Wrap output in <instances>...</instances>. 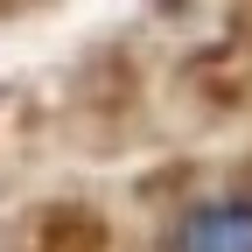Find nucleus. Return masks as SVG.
Returning <instances> with one entry per match:
<instances>
[{
    "label": "nucleus",
    "instance_id": "f257e3e1",
    "mask_svg": "<svg viewBox=\"0 0 252 252\" xmlns=\"http://www.w3.org/2000/svg\"><path fill=\"white\" fill-rule=\"evenodd\" d=\"M168 252H252V196H210L189 203L168 231Z\"/></svg>",
    "mask_w": 252,
    "mask_h": 252
}]
</instances>
